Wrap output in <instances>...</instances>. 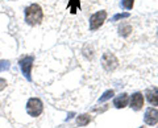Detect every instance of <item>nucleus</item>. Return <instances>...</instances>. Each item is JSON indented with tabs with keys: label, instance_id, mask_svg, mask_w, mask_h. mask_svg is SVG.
<instances>
[{
	"label": "nucleus",
	"instance_id": "f257e3e1",
	"mask_svg": "<svg viewBox=\"0 0 158 128\" xmlns=\"http://www.w3.org/2000/svg\"><path fill=\"white\" fill-rule=\"evenodd\" d=\"M42 19H44V12L38 4H31L25 9V21L29 25L32 27L38 25V24H41Z\"/></svg>",
	"mask_w": 158,
	"mask_h": 128
},
{
	"label": "nucleus",
	"instance_id": "f03ea898",
	"mask_svg": "<svg viewBox=\"0 0 158 128\" xmlns=\"http://www.w3.org/2000/svg\"><path fill=\"white\" fill-rule=\"evenodd\" d=\"M44 111V105L42 102L38 99V98H31L27 103V112L29 114V116L32 117H37L42 114Z\"/></svg>",
	"mask_w": 158,
	"mask_h": 128
},
{
	"label": "nucleus",
	"instance_id": "7ed1b4c3",
	"mask_svg": "<svg viewBox=\"0 0 158 128\" xmlns=\"http://www.w3.org/2000/svg\"><path fill=\"white\" fill-rule=\"evenodd\" d=\"M33 61H34V57L33 56H25V57H23L21 60L19 61V65H20V67H21L23 74H24V77H25L28 81H32L31 71H32Z\"/></svg>",
	"mask_w": 158,
	"mask_h": 128
},
{
	"label": "nucleus",
	"instance_id": "20e7f679",
	"mask_svg": "<svg viewBox=\"0 0 158 128\" xmlns=\"http://www.w3.org/2000/svg\"><path fill=\"white\" fill-rule=\"evenodd\" d=\"M106 19H107V12L106 11H100V12L94 13L90 17V29L91 31H96V29H99L103 25V23L106 21Z\"/></svg>",
	"mask_w": 158,
	"mask_h": 128
},
{
	"label": "nucleus",
	"instance_id": "39448f33",
	"mask_svg": "<svg viewBox=\"0 0 158 128\" xmlns=\"http://www.w3.org/2000/svg\"><path fill=\"white\" fill-rule=\"evenodd\" d=\"M102 62H103V67H104L106 70H108V71L113 70V69L117 66V63H118L117 58L113 56V54H111V53H106L104 56H103Z\"/></svg>",
	"mask_w": 158,
	"mask_h": 128
},
{
	"label": "nucleus",
	"instance_id": "423d86ee",
	"mask_svg": "<svg viewBox=\"0 0 158 128\" xmlns=\"http://www.w3.org/2000/svg\"><path fill=\"white\" fill-rule=\"evenodd\" d=\"M144 120L148 126H154L158 123V111L156 110V108H148L146 112H145V117H144Z\"/></svg>",
	"mask_w": 158,
	"mask_h": 128
},
{
	"label": "nucleus",
	"instance_id": "0eeeda50",
	"mask_svg": "<svg viewBox=\"0 0 158 128\" xmlns=\"http://www.w3.org/2000/svg\"><path fill=\"white\" fill-rule=\"evenodd\" d=\"M142 106H144V95H142L141 92L133 94L132 98H131V107L135 111H138V110L142 108Z\"/></svg>",
	"mask_w": 158,
	"mask_h": 128
},
{
	"label": "nucleus",
	"instance_id": "6e6552de",
	"mask_svg": "<svg viewBox=\"0 0 158 128\" xmlns=\"http://www.w3.org/2000/svg\"><path fill=\"white\" fill-rule=\"evenodd\" d=\"M146 99L152 106H158V88L157 87H150L148 88L146 92Z\"/></svg>",
	"mask_w": 158,
	"mask_h": 128
},
{
	"label": "nucleus",
	"instance_id": "1a4fd4ad",
	"mask_svg": "<svg viewBox=\"0 0 158 128\" xmlns=\"http://www.w3.org/2000/svg\"><path fill=\"white\" fill-rule=\"evenodd\" d=\"M128 102H129V98H128L127 94H123L120 96L115 98V100H113V106L116 108H124L128 106Z\"/></svg>",
	"mask_w": 158,
	"mask_h": 128
},
{
	"label": "nucleus",
	"instance_id": "9d476101",
	"mask_svg": "<svg viewBox=\"0 0 158 128\" xmlns=\"http://www.w3.org/2000/svg\"><path fill=\"white\" fill-rule=\"evenodd\" d=\"M90 122H91L90 115H86V114H85V115H79L78 119H77V123H78L79 127H85V126H87Z\"/></svg>",
	"mask_w": 158,
	"mask_h": 128
},
{
	"label": "nucleus",
	"instance_id": "9b49d317",
	"mask_svg": "<svg viewBox=\"0 0 158 128\" xmlns=\"http://www.w3.org/2000/svg\"><path fill=\"white\" fill-rule=\"evenodd\" d=\"M118 32H120L121 36H128L132 32V27L128 23H121L120 28H118Z\"/></svg>",
	"mask_w": 158,
	"mask_h": 128
},
{
	"label": "nucleus",
	"instance_id": "f8f14e48",
	"mask_svg": "<svg viewBox=\"0 0 158 128\" xmlns=\"http://www.w3.org/2000/svg\"><path fill=\"white\" fill-rule=\"evenodd\" d=\"M69 8H70L71 13H77L78 9H81V3H79V0H70V2H69Z\"/></svg>",
	"mask_w": 158,
	"mask_h": 128
},
{
	"label": "nucleus",
	"instance_id": "ddd939ff",
	"mask_svg": "<svg viewBox=\"0 0 158 128\" xmlns=\"http://www.w3.org/2000/svg\"><path fill=\"white\" fill-rule=\"evenodd\" d=\"M133 4H135V0H121V7L124 9H132Z\"/></svg>",
	"mask_w": 158,
	"mask_h": 128
},
{
	"label": "nucleus",
	"instance_id": "4468645a",
	"mask_svg": "<svg viewBox=\"0 0 158 128\" xmlns=\"http://www.w3.org/2000/svg\"><path fill=\"white\" fill-rule=\"evenodd\" d=\"M9 61H6V60H2L0 61V71H4V70H8L9 69Z\"/></svg>",
	"mask_w": 158,
	"mask_h": 128
},
{
	"label": "nucleus",
	"instance_id": "2eb2a0df",
	"mask_svg": "<svg viewBox=\"0 0 158 128\" xmlns=\"http://www.w3.org/2000/svg\"><path fill=\"white\" fill-rule=\"evenodd\" d=\"M128 16H129V13H127V12L125 13H117L116 16L112 19V21H117V20H120V19H127Z\"/></svg>",
	"mask_w": 158,
	"mask_h": 128
},
{
	"label": "nucleus",
	"instance_id": "dca6fc26",
	"mask_svg": "<svg viewBox=\"0 0 158 128\" xmlns=\"http://www.w3.org/2000/svg\"><path fill=\"white\" fill-rule=\"evenodd\" d=\"M112 96H113V91H112V90H108L106 94H104V96H102V98H100V102H104V100L110 99V98H112Z\"/></svg>",
	"mask_w": 158,
	"mask_h": 128
},
{
	"label": "nucleus",
	"instance_id": "f3484780",
	"mask_svg": "<svg viewBox=\"0 0 158 128\" xmlns=\"http://www.w3.org/2000/svg\"><path fill=\"white\" fill-rule=\"evenodd\" d=\"M7 86V82H6V79H3V78H0V91L3 90L4 87Z\"/></svg>",
	"mask_w": 158,
	"mask_h": 128
}]
</instances>
